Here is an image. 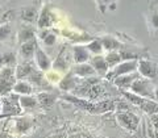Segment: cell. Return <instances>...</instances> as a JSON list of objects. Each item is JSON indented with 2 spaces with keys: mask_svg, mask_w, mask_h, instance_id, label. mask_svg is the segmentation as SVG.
I'll return each mask as SVG.
<instances>
[{
  "mask_svg": "<svg viewBox=\"0 0 158 138\" xmlns=\"http://www.w3.org/2000/svg\"><path fill=\"white\" fill-rule=\"evenodd\" d=\"M34 38H36V30L32 26H23L17 33V41L20 45L24 42L32 41Z\"/></svg>",
  "mask_w": 158,
  "mask_h": 138,
  "instance_id": "ffe728a7",
  "label": "cell"
},
{
  "mask_svg": "<svg viewBox=\"0 0 158 138\" xmlns=\"http://www.w3.org/2000/svg\"><path fill=\"white\" fill-rule=\"evenodd\" d=\"M98 3H99V6L103 8V7H107L108 4L113 3V0H98Z\"/></svg>",
  "mask_w": 158,
  "mask_h": 138,
  "instance_id": "1f68e13d",
  "label": "cell"
},
{
  "mask_svg": "<svg viewBox=\"0 0 158 138\" xmlns=\"http://www.w3.org/2000/svg\"><path fill=\"white\" fill-rule=\"evenodd\" d=\"M137 78H140L138 76V74L136 72H132V74H127V75H121V76H117L113 79V83H115V86L118 87L120 90H129L131 86H132V83L136 80Z\"/></svg>",
  "mask_w": 158,
  "mask_h": 138,
  "instance_id": "5bb4252c",
  "label": "cell"
},
{
  "mask_svg": "<svg viewBox=\"0 0 158 138\" xmlns=\"http://www.w3.org/2000/svg\"><path fill=\"white\" fill-rule=\"evenodd\" d=\"M0 138H12V137L8 136L7 133H2V134H0Z\"/></svg>",
  "mask_w": 158,
  "mask_h": 138,
  "instance_id": "d6a6232c",
  "label": "cell"
},
{
  "mask_svg": "<svg viewBox=\"0 0 158 138\" xmlns=\"http://www.w3.org/2000/svg\"><path fill=\"white\" fill-rule=\"evenodd\" d=\"M129 90L136 93V95L141 96V97H148V99H156V95H154V86L152 84L150 79H141V78H137L135 82L132 83V86Z\"/></svg>",
  "mask_w": 158,
  "mask_h": 138,
  "instance_id": "7a4b0ae2",
  "label": "cell"
},
{
  "mask_svg": "<svg viewBox=\"0 0 158 138\" xmlns=\"http://www.w3.org/2000/svg\"><path fill=\"white\" fill-rule=\"evenodd\" d=\"M71 71L74 72V75L81 78V79H86V78H91L96 75L95 68L92 67L90 62L86 63H75V66L71 67Z\"/></svg>",
  "mask_w": 158,
  "mask_h": 138,
  "instance_id": "ba28073f",
  "label": "cell"
},
{
  "mask_svg": "<svg viewBox=\"0 0 158 138\" xmlns=\"http://www.w3.org/2000/svg\"><path fill=\"white\" fill-rule=\"evenodd\" d=\"M37 39L34 38L32 41L24 42L20 45V55H21L25 61H31L32 58H34V53H36V47H37Z\"/></svg>",
  "mask_w": 158,
  "mask_h": 138,
  "instance_id": "4fadbf2b",
  "label": "cell"
},
{
  "mask_svg": "<svg viewBox=\"0 0 158 138\" xmlns=\"http://www.w3.org/2000/svg\"><path fill=\"white\" fill-rule=\"evenodd\" d=\"M38 38L41 39V42L46 47H52L57 43V36L53 32H49L48 29H42L38 34Z\"/></svg>",
  "mask_w": 158,
  "mask_h": 138,
  "instance_id": "44dd1931",
  "label": "cell"
},
{
  "mask_svg": "<svg viewBox=\"0 0 158 138\" xmlns=\"http://www.w3.org/2000/svg\"><path fill=\"white\" fill-rule=\"evenodd\" d=\"M37 99H38V103H40V105H41V107L49 108V107L53 105L56 96H53L50 92H41V93H40V95L37 96Z\"/></svg>",
  "mask_w": 158,
  "mask_h": 138,
  "instance_id": "603a6c76",
  "label": "cell"
},
{
  "mask_svg": "<svg viewBox=\"0 0 158 138\" xmlns=\"http://www.w3.org/2000/svg\"><path fill=\"white\" fill-rule=\"evenodd\" d=\"M138 66V61L137 59H132V61H121L118 65H116L113 68H111V71H108L107 74V79H115L117 76L121 75H127V74H132L136 72Z\"/></svg>",
  "mask_w": 158,
  "mask_h": 138,
  "instance_id": "3957f363",
  "label": "cell"
},
{
  "mask_svg": "<svg viewBox=\"0 0 158 138\" xmlns=\"http://www.w3.org/2000/svg\"><path fill=\"white\" fill-rule=\"evenodd\" d=\"M2 107H3V100H2V97H0V113H2Z\"/></svg>",
  "mask_w": 158,
  "mask_h": 138,
  "instance_id": "d590c367",
  "label": "cell"
},
{
  "mask_svg": "<svg viewBox=\"0 0 158 138\" xmlns=\"http://www.w3.org/2000/svg\"><path fill=\"white\" fill-rule=\"evenodd\" d=\"M52 68L59 74H66L67 71H70V61L66 57L65 50H61V53L57 55L56 61L52 65Z\"/></svg>",
  "mask_w": 158,
  "mask_h": 138,
  "instance_id": "30bf717a",
  "label": "cell"
},
{
  "mask_svg": "<svg viewBox=\"0 0 158 138\" xmlns=\"http://www.w3.org/2000/svg\"><path fill=\"white\" fill-rule=\"evenodd\" d=\"M100 39H102L103 47H104L106 51H117V50H121L123 49L121 43L112 36H104V37H102Z\"/></svg>",
  "mask_w": 158,
  "mask_h": 138,
  "instance_id": "ac0fdd59",
  "label": "cell"
},
{
  "mask_svg": "<svg viewBox=\"0 0 158 138\" xmlns=\"http://www.w3.org/2000/svg\"><path fill=\"white\" fill-rule=\"evenodd\" d=\"M3 65L4 66H12V67H16L17 65V59H16V55L13 53H3ZM3 66V67H4Z\"/></svg>",
  "mask_w": 158,
  "mask_h": 138,
  "instance_id": "83f0119b",
  "label": "cell"
},
{
  "mask_svg": "<svg viewBox=\"0 0 158 138\" xmlns=\"http://www.w3.org/2000/svg\"><path fill=\"white\" fill-rule=\"evenodd\" d=\"M106 61L108 63L110 68H113L116 65H118L123 59H121V55H120V51H107L106 54Z\"/></svg>",
  "mask_w": 158,
  "mask_h": 138,
  "instance_id": "cb8c5ba5",
  "label": "cell"
},
{
  "mask_svg": "<svg viewBox=\"0 0 158 138\" xmlns=\"http://www.w3.org/2000/svg\"><path fill=\"white\" fill-rule=\"evenodd\" d=\"M11 33H12L11 24H8V22L0 24V41H6V39H8V37L11 36Z\"/></svg>",
  "mask_w": 158,
  "mask_h": 138,
  "instance_id": "f1b7e54d",
  "label": "cell"
},
{
  "mask_svg": "<svg viewBox=\"0 0 158 138\" xmlns=\"http://www.w3.org/2000/svg\"><path fill=\"white\" fill-rule=\"evenodd\" d=\"M33 70L34 67L32 66V63L29 61H25L20 63V65H16V67H15V76H16L17 80H25L33 72Z\"/></svg>",
  "mask_w": 158,
  "mask_h": 138,
  "instance_id": "7c38bea8",
  "label": "cell"
},
{
  "mask_svg": "<svg viewBox=\"0 0 158 138\" xmlns=\"http://www.w3.org/2000/svg\"><path fill=\"white\" fill-rule=\"evenodd\" d=\"M116 118L124 129L127 130H136L138 126V122H140V118H138L135 113L132 112H118L116 115Z\"/></svg>",
  "mask_w": 158,
  "mask_h": 138,
  "instance_id": "277c9868",
  "label": "cell"
},
{
  "mask_svg": "<svg viewBox=\"0 0 158 138\" xmlns=\"http://www.w3.org/2000/svg\"><path fill=\"white\" fill-rule=\"evenodd\" d=\"M86 46L88 49V51L91 53V55H100V54L104 51V47H103V43H102L100 38L92 39V41L88 42Z\"/></svg>",
  "mask_w": 158,
  "mask_h": 138,
  "instance_id": "7402d4cb",
  "label": "cell"
},
{
  "mask_svg": "<svg viewBox=\"0 0 158 138\" xmlns=\"http://www.w3.org/2000/svg\"><path fill=\"white\" fill-rule=\"evenodd\" d=\"M90 63L92 65V67L95 68L96 71V75L100 76V78H106L108 71H110V66L106 61V57L104 55H92L90 59Z\"/></svg>",
  "mask_w": 158,
  "mask_h": 138,
  "instance_id": "52a82bcc",
  "label": "cell"
},
{
  "mask_svg": "<svg viewBox=\"0 0 158 138\" xmlns=\"http://www.w3.org/2000/svg\"><path fill=\"white\" fill-rule=\"evenodd\" d=\"M2 21H3V18H2V17H0V24H3Z\"/></svg>",
  "mask_w": 158,
  "mask_h": 138,
  "instance_id": "8d00e7d4",
  "label": "cell"
},
{
  "mask_svg": "<svg viewBox=\"0 0 158 138\" xmlns=\"http://www.w3.org/2000/svg\"><path fill=\"white\" fill-rule=\"evenodd\" d=\"M45 78H46V80L49 82V83H53V84H58L59 82H61V79H62V76H61V74L59 72H57V71H46V75H45Z\"/></svg>",
  "mask_w": 158,
  "mask_h": 138,
  "instance_id": "f546056e",
  "label": "cell"
},
{
  "mask_svg": "<svg viewBox=\"0 0 158 138\" xmlns=\"http://www.w3.org/2000/svg\"><path fill=\"white\" fill-rule=\"evenodd\" d=\"M154 95H156V99L158 100V84L154 87Z\"/></svg>",
  "mask_w": 158,
  "mask_h": 138,
  "instance_id": "836d02e7",
  "label": "cell"
},
{
  "mask_svg": "<svg viewBox=\"0 0 158 138\" xmlns=\"http://www.w3.org/2000/svg\"><path fill=\"white\" fill-rule=\"evenodd\" d=\"M91 53L88 51L86 45H75L73 47V61L75 63H86L90 62Z\"/></svg>",
  "mask_w": 158,
  "mask_h": 138,
  "instance_id": "8fae6325",
  "label": "cell"
},
{
  "mask_svg": "<svg viewBox=\"0 0 158 138\" xmlns=\"http://www.w3.org/2000/svg\"><path fill=\"white\" fill-rule=\"evenodd\" d=\"M54 22V16L53 13L50 12L49 7H45L41 11L38 16V20H37V25L40 29H46V28H50Z\"/></svg>",
  "mask_w": 158,
  "mask_h": 138,
  "instance_id": "9a60e30c",
  "label": "cell"
},
{
  "mask_svg": "<svg viewBox=\"0 0 158 138\" xmlns=\"http://www.w3.org/2000/svg\"><path fill=\"white\" fill-rule=\"evenodd\" d=\"M28 80L31 82L34 87H42V86L48 87L49 86V82L46 80V78L41 70H33V72L29 75Z\"/></svg>",
  "mask_w": 158,
  "mask_h": 138,
  "instance_id": "d6986e66",
  "label": "cell"
},
{
  "mask_svg": "<svg viewBox=\"0 0 158 138\" xmlns=\"http://www.w3.org/2000/svg\"><path fill=\"white\" fill-rule=\"evenodd\" d=\"M4 65H3V53H0V68H2Z\"/></svg>",
  "mask_w": 158,
  "mask_h": 138,
  "instance_id": "e575fe53",
  "label": "cell"
},
{
  "mask_svg": "<svg viewBox=\"0 0 158 138\" xmlns=\"http://www.w3.org/2000/svg\"><path fill=\"white\" fill-rule=\"evenodd\" d=\"M150 22H152L153 28L158 30V9L152 13V16H150Z\"/></svg>",
  "mask_w": 158,
  "mask_h": 138,
  "instance_id": "4dcf8cb0",
  "label": "cell"
},
{
  "mask_svg": "<svg viewBox=\"0 0 158 138\" xmlns=\"http://www.w3.org/2000/svg\"><path fill=\"white\" fill-rule=\"evenodd\" d=\"M31 128H32V121H31V118H25V117H23V118H19V120H16V130L19 133H27L31 130Z\"/></svg>",
  "mask_w": 158,
  "mask_h": 138,
  "instance_id": "d4e9b609",
  "label": "cell"
},
{
  "mask_svg": "<svg viewBox=\"0 0 158 138\" xmlns=\"http://www.w3.org/2000/svg\"><path fill=\"white\" fill-rule=\"evenodd\" d=\"M34 62H36V65L38 67V70H41L42 72H46L52 68V59L49 58V55L42 50L41 46L36 47V53H34Z\"/></svg>",
  "mask_w": 158,
  "mask_h": 138,
  "instance_id": "8992f818",
  "label": "cell"
},
{
  "mask_svg": "<svg viewBox=\"0 0 158 138\" xmlns=\"http://www.w3.org/2000/svg\"><path fill=\"white\" fill-rule=\"evenodd\" d=\"M34 91V86L29 80H17L13 87V92L17 93L19 96L23 95H32Z\"/></svg>",
  "mask_w": 158,
  "mask_h": 138,
  "instance_id": "2e32d148",
  "label": "cell"
},
{
  "mask_svg": "<svg viewBox=\"0 0 158 138\" xmlns=\"http://www.w3.org/2000/svg\"><path fill=\"white\" fill-rule=\"evenodd\" d=\"M140 108L144 109L146 113H149V115H153V113L158 112V103L152 100V99H145V101L140 105Z\"/></svg>",
  "mask_w": 158,
  "mask_h": 138,
  "instance_id": "4316f807",
  "label": "cell"
},
{
  "mask_svg": "<svg viewBox=\"0 0 158 138\" xmlns=\"http://www.w3.org/2000/svg\"><path fill=\"white\" fill-rule=\"evenodd\" d=\"M137 70L142 78L150 79V80L157 78V75H158V66L154 62L146 61V59H140V61H138Z\"/></svg>",
  "mask_w": 158,
  "mask_h": 138,
  "instance_id": "5b68a950",
  "label": "cell"
},
{
  "mask_svg": "<svg viewBox=\"0 0 158 138\" xmlns=\"http://www.w3.org/2000/svg\"><path fill=\"white\" fill-rule=\"evenodd\" d=\"M17 79L15 76V67L4 66L0 68V96H7L13 91Z\"/></svg>",
  "mask_w": 158,
  "mask_h": 138,
  "instance_id": "6da1fadb",
  "label": "cell"
},
{
  "mask_svg": "<svg viewBox=\"0 0 158 138\" xmlns=\"http://www.w3.org/2000/svg\"><path fill=\"white\" fill-rule=\"evenodd\" d=\"M79 82H81V78L75 76L74 75V72L70 70L62 76L61 82L58 83V86L63 91H74L77 88V86L79 84Z\"/></svg>",
  "mask_w": 158,
  "mask_h": 138,
  "instance_id": "9c48e42d",
  "label": "cell"
},
{
  "mask_svg": "<svg viewBox=\"0 0 158 138\" xmlns=\"http://www.w3.org/2000/svg\"><path fill=\"white\" fill-rule=\"evenodd\" d=\"M21 18H23L25 22L32 24V22L36 21V20H38L37 11H36L34 8H25V9H24V11L21 12Z\"/></svg>",
  "mask_w": 158,
  "mask_h": 138,
  "instance_id": "484cf974",
  "label": "cell"
},
{
  "mask_svg": "<svg viewBox=\"0 0 158 138\" xmlns=\"http://www.w3.org/2000/svg\"><path fill=\"white\" fill-rule=\"evenodd\" d=\"M19 104L23 109L25 111H31V109H36V108L40 105L37 96L33 95H23L19 97Z\"/></svg>",
  "mask_w": 158,
  "mask_h": 138,
  "instance_id": "e0dca14e",
  "label": "cell"
}]
</instances>
